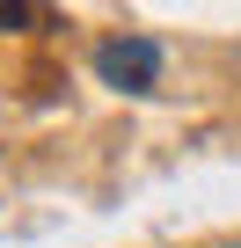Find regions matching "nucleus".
<instances>
[{
    "label": "nucleus",
    "mask_w": 241,
    "mask_h": 248,
    "mask_svg": "<svg viewBox=\"0 0 241 248\" xmlns=\"http://www.w3.org/2000/svg\"><path fill=\"white\" fill-rule=\"evenodd\" d=\"M15 22H44L37 8H0V30H15Z\"/></svg>",
    "instance_id": "2"
},
{
    "label": "nucleus",
    "mask_w": 241,
    "mask_h": 248,
    "mask_svg": "<svg viewBox=\"0 0 241 248\" xmlns=\"http://www.w3.org/2000/svg\"><path fill=\"white\" fill-rule=\"evenodd\" d=\"M95 73L125 95H146L161 80V44L154 37H110V44H95Z\"/></svg>",
    "instance_id": "1"
}]
</instances>
